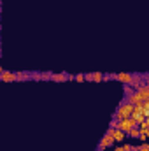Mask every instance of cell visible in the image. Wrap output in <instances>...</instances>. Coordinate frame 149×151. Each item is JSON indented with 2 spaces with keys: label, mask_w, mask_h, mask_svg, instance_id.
Listing matches in <instances>:
<instances>
[{
  "label": "cell",
  "mask_w": 149,
  "mask_h": 151,
  "mask_svg": "<svg viewBox=\"0 0 149 151\" xmlns=\"http://www.w3.org/2000/svg\"><path fill=\"white\" fill-rule=\"evenodd\" d=\"M133 104H128L126 102V99H123V102L117 106V109L114 111L112 114V119H117V121H121V119H126V118H132V114H133Z\"/></svg>",
  "instance_id": "1"
},
{
  "label": "cell",
  "mask_w": 149,
  "mask_h": 151,
  "mask_svg": "<svg viewBox=\"0 0 149 151\" xmlns=\"http://www.w3.org/2000/svg\"><path fill=\"white\" fill-rule=\"evenodd\" d=\"M114 142H116V139H114V135H112V128H109V130L105 132V135L100 139V144H98V150L97 151H105L107 148H112Z\"/></svg>",
  "instance_id": "2"
},
{
  "label": "cell",
  "mask_w": 149,
  "mask_h": 151,
  "mask_svg": "<svg viewBox=\"0 0 149 151\" xmlns=\"http://www.w3.org/2000/svg\"><path fill=\"white\" fill-rule=\"evenodd\" d=\"M132 127H139V125H137V121H135L133 118L121 119V121H119V125H117V128H119V130H123V132H126V134L130 132V128H132Z\"/></svg>",
  "instance_id": "3"
},
{
  "label": "cell",
  "mask_w": 149,
  "mask_h": 151,
  "mask_svg": "<svg viewBox=\"0 0 149 151\" xmlns=\"http://www.w3.org/2000/svg\"><path fill=\"white\" fill-rule=\"evenodd\" d=\"M0 79L4 81V83H12V81H18V77H16V72H9V70H0Z\"/></svg>",
  "instance_id": "4"
},
{
  "label": "cell",
  "mask_w": 149,
  "mask_h": 151,
  "mask_svg": "<svg viewBox=\"0 0 149 151\" xmlns=\"http://www.w3.org/2000/svg\"><path fill=\"white\" fill-rule=\"evenodd\" d=\"M132 79H133V74H130V72L116 74V81H119V83H123V84H130V83H132Z\"/></svg>",
  "instance_id": "5"
},
{
  "label": "cell",
  "mask_w": 149,
  "mask_h": 151,
  "mask_svg": "<svg viewBox=\"0 0 149 151\" xmlns=\"http://www.w3.org/2000/svg\"><path fill=\"white\" fill-rule=\"evenodd\" d=\"M125 99H126L128 104H133V106L142 104V99H140V93H139V91H133L132 95H128V97H125Z\"/></svg>",
  "instance_id": "6"
},
{
  "label": "cell",
  "mask_w": 149,
  "mask_h": 151,
  "mask_svg": "<svg viewBox=\"0 0 149 151\" xmlns=\"http://www.w3.org/2000/svg\"><path fill=\"white\" fill-rule=\"evenodd\" d=\"M137 91L140 93V99H142V102L149 100V84H142V86H140Z\"/></svg>",
  "instance_id": "7"
},
{
  "label": "cell",
  "mask_w": 149,
  "mask_h": 151,
  "mask_svg": "<svg viewBox=\"0 0 149 151\" xmlns=\"http://www.w3.org/2000/svg\"><path fill=\"white\" fill-rule=\"evenodd\" d=\"M112 135H114V139H116V142H121V141L125 139V135H126V132H123V130H119V128H112Z\"/></svg>",
  "instance_id": "8"
},
{
  "label": "cell",
  "mask_w": 149,
  "mask_h": 151,
  "mask_svg": "<svg viewBox=\"0 0 149 151\" xmlns=\"http://www.w3.org/2000/svg\"><path fill=\"white\" fill-rule=\"evenodd\" d=\"M69 77H70V76L65 74V72H60V74H53L51 76V79H53V81H58V83H62V81H69Z\"/></svg>",
  "instance_id": "9"
},
{
  "label": "cell",
  "mask_w": 149,
  "mask_h": 151,
  "mask_svg": "<svg viewBox=\"0 0 149 151\" xmlns=\"http://www.w3.org/2000/svg\"><path fill=\"white\" fill-rule=\"evenodd\" d=\"M126 135H130V137H133V139H139V137H140V127H132Z\"/></svg>",
  "instance_id": "10"
},
{
  "label": "cell",
  "mask_w": 149,
  "mask_h": 151,
  "mask_svg": "<svg viewBox=\"0 0 149 151\" xmlns=\"http://www.w3.org/2000/svg\"><path fill=\"white\" fill-rule=\"evenodd\" d=\"M133 91H137L132 84H123V93H125V97H128V95H132Z\"/></svg>",
  "instance_id": "11"
},
{
  "label": "cell",
  "mask_w": 149,
  "mask_h": 151,
  "mask_svg": "<svg viewBox=\"0 0 149 151\" xmlns=\"http://www.w3.org/2000/svg\"><path fill=\"white\" fill-rule=\"evenodd\" d=\"M93 81H95V83L104 81V74H102V72H93Z\"/></svg>",
  "instance_id": "12"
},
{
  "label": "cell",
  "mask_w": 149,
  "mask_h": 151,
  "mask_svg": "<svg viewBox=\"0 0 149 151\" xmlns=\"http://www.w3.org/2000/svg\"><path fill=\"white\" fill-rule=\"evenodd\" d=\"M75 81H77V83H82V81H86V79H84V74H75Z\"/></svg>",
  "instance_id": "13"
},
{
  "label": "cell",
  "mask_w": 149,
  "mask_h": 151,
  "mask_svg": "<svg viewBox=\"0 0 149 151\" xmlns=\"http://www.w3.org/2000/svg\"><path fill=\"white\" fill-rule=\"evenodd\" d=\"M117 125H119V121H117V119H112L111 125H109V128H117Z\"/></svg>",
  "instance_id": "14"
},
{
  "label": "cell",
  "mask_w": 149,
  "mask_h": 151,
  "mask_svg": "<svg viewBox=\"0 0 149 151\" xmlns=\"http://www.w3.org/2000/svg\"><path fill=\"white\" fill-rule=\"evenodd\" d=\"M123 148H125V151H132L133 150V146H130V144H123Z\"/></svg>",
  "instance_id": "15"
},
{
  "label": "cell",
  "mask_w": 149,
  "mask_h": 151,
  "mask_svg": "<svg viewBox=\"0 0 149 151\" xmlns=\"http://www.w3.org/2000/svg\"><path fill=\"white\" fill-rule=\"evenodd\" d=\"M84 79L86 81H93V74H84Z\"/></svg>",
  "instance_id": "16"
},
{
  "label": "cell",
  "mask_w": 149,
  "mask_h": 151,
  "mask_svg": "<svg viewBox=\"0 0 149 151\" xmlns=\"http://www.w3.org/2000/svg\"><path fill=\"white\" fill-rule=\"evenodd\" d=\"M112 151H125V148H123V146H116Z\"/></svg>",
  "instance_id": "17"
},
{
  "label": "cell",
  "mask_w": 149,
  "mask_h": 151,
  "mask_svg": "<svg viewBox=\"0 0 149 151\" xmlns=\"http://www.w3.org/2000/svg\"><path fill=\"white\" fill-rule=\"evenodd\" d=\"M148 148H149V142H148Z\"/></svg>",
  "instance_id": "18"
}]
</instances>
